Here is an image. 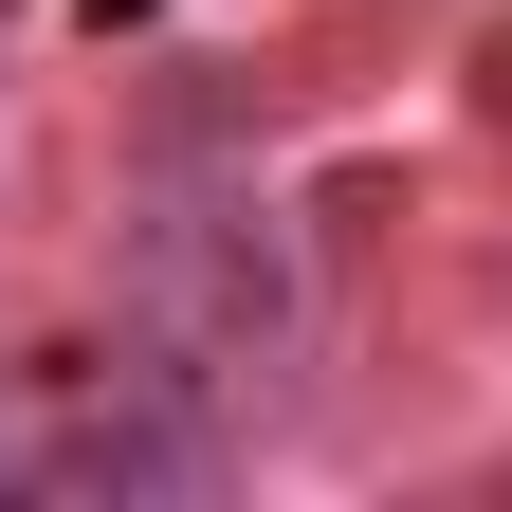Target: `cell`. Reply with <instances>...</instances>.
Here are the masks:
<instances>
[{
    "mask_svg": "<svg viewBox=\"0 0 512 512\" xmlns=\"http://www.w3.org/2000/svg\"><path fill=\"white\" fill-rule=\"evenodd\" d=\"M147 311H165L183 348H202L183 384H238V366H275V238H256L238 202H183V220L147 238Z\"/></svg>",
    "mask_w": 512,
    "mask_h": 512,
    "instance_id": "1",
    "label": "cell"
}]
</instances>
